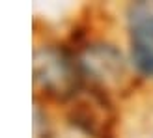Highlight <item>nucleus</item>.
<instances>
[{"label": "nucleus", "mask_w": 153, "mask_h": 138, "mask_svg": "<svg viewBox=\"0 0 153 138\" xmlns=\"http://www.w3.org/2000/svg\"><path fill=\"white\" fill-rule=\"evenodd\" d=\"M76 56L60 45L47 43L34 50V86L52 101H71L82 90Z\"/></svg>", "instance_id": "1"}, {"label": "nucleus", "mask_w": 153, "mask_h": 138, "mask_svg": "<svg viewBox=\"0 0 153 138\" xmlns=\"http://www.w3.org/2000/svg\"><path fill=\"white\" fill-rule=\"evenodd\" d=\"M75 56L82 79H88L91 88L101 93L121 90L129 80L121 52L108 43H90Z\"/></svg>", "instance_id": "2"}, {"label": "nucleus", "mask_w": 153, "mask_h": 138, "mask_svg": "<svg viewBox=\"0 0 153 138\" xmlns=\"http://www.w3.org/2000/svg\"><path fill=\"white\" fill-rule=\"evenodd\" d=\"M129 43L134 69L153 79V10L146 6L134 10L129 26Z\"/></svg>", "instance_id": "3"}]
</instances>
